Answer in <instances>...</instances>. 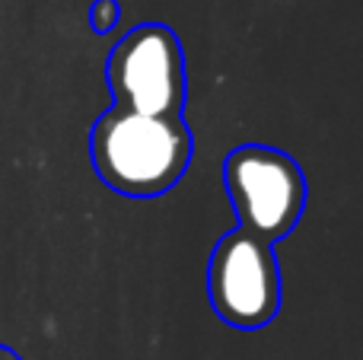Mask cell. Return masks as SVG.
<instances>
[{
    "label": "cell",
    "mask_w": 363,
    "mask_h": 360,
    "mask_svg": "<svg viewBox=\"0 0 363 360\" xmlns=\"http://www.w3.org/2000/svg\"><path fill=\"white\" fill-rule=\"evenodd\" d=\"M96 176L108 189L131 198H153L169 191L191 163V131L185 118L138 115L108 108L89 134Z\"/></svg>",
    "instance_id": "obj_1"
},
{
    "label": "cell",
    "mask_w": 363,
    "mask_h": 360,
    "mask_svg": "<svg viewBox=\"0 0 363 360\" xmlns=\"http://www.w3.org/2000/svg\"><path fill=\"white\" fill-rule=\"evenodd\" d=\"M223 185L245 233L274 246L296 230L306 208V179L296 159L264 144H245L226 157Z\"/></svg>",
    "instance_id": "obj_2"
},
{
    "label": "cell",
    "mask_w": 363,
    "mask_h": 360,
    "mask_svg": "<svg viewBox=\"0 0 363 360\" xmlns=\"http://www.w3.org/2000/svg\"><path fill=\"white\" fill-rule=\"evenodd\" d=\"M106 83L115 108L182 118L188 96L185 51L163 23H140L118 38L106 61Z\"/></svg>",
    "instance_id": "obj_3"
},
{
    "label": "cell",
    "mask_w": 363,
    "mask_h": 360,
    "mask_svg": "<svg viewBox=\"0 0 363 360\" xmlns=\"http://www.w3.org/2000/svg\"><path fill=\"white\" fill-rule=\"evenodd\" d=\"M207 297L233 329H262L281 310V268L274 246L242 227L220 236L207 261Z\"/></svg>",
    "instance_id": "obj_4"
},
{
    "label": "cell",
    "mask_w": 363,
    "mask_h": 360,
    "mask_svg": "<svg viewBox=\"0 0 363 360\" xmlns=\"http://www.w3.org/2000/svg\"><path fill=\"white\" fill-rule=\"evenodd\" d=\"M118 16H121L118 0H96L93 10H89V23H93L96 32L115 29V26H118Z\"/></svg>",
    "instance_id": "obj_5"
},
{
    "label": "cell",
    "mask_w": 363,
    "mask_h": 360,
    "mask_svg": "<svg viewBox=\"0 0 363 360\" xmlns=\"http://www.w3.org/2000/svg\"><path fill=\"white\" fill-rule=\"evenodd\" d=\"M0 360H19V357H16V351H10V348L0 344Z\"/></svg>",
    "instance_id": "obj_6"
}]
</instances>
